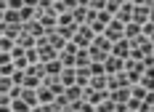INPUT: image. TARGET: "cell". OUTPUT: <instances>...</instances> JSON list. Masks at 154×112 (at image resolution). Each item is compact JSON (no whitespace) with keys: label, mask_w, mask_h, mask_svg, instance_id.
Instances as JSON below:
<instances>
[{"label":"cell","mask_w":154,"mask_h":112,"mask_svg":"<svg viewBox=\"0 0 154 112\" xmlns=\"http://www.w3.org/2000/svg\"><path fill=\"white\" fill-rule=\"evenodd\" d=\"M93 40H96V32H93L91 24H80L75 32V37H72V43H75L77 48H91Z\"/></svg>","instance_id":"1"},{"label":"cell","mask_w":154,"mask_h":112,"mask_svg":"<svg viewBox=\"0 0 154 112\" xmlns=\"http://www.w3.org/2000/svg\"><path fill=\"white\" fill-rule=\"evenodd\" d=\"M104 37H109L112 43L122 40V37H125V24L120 21V19H112V21L106 24V30H104Z\"/></svg>","instance_id":"2"},{"label":"cell","mask_w":154,"mask_h":112,"mask_svg":"<svg viewBox=\"0 0 154 112\" xmlns=\"http://www.w3.org/2000/svg\"><path fill=\"white\" fill-rule=\"evenodd\" d=\"M109 96H112L109 91H93L91 85H88V88H82V99H85V101H91L93 107H98L101 101H106Z\"/></svg>","instance_id":"3"},{"label":"cell","mask_w":154,"mask_h":112,"mask_svg":"<svg viewBox=\"0 0 154 112\" xmlns=\"http://www.w3.org/2000/svg\"><path fill=\"white\" fill-rule=\"evenodd\" d=\"M109 78V91H114V88H130V78H128V72H117V75H106Z\"/></svg>","instance_id":"4"},{"label":"cell","mask_w":154,"mask_h":112,"mask_svg":"<svg viewBox=\"0 0 154 112\" xmlns=\"http://www.w3.org/2000/svg\"><path fill=\"white\" fill-rule=\"evenodd\" d=\"M104 69H106V75H117V72H122V69H125V59L112 56V53H109L106 62H104Z\"/></svg>","instance_id":"5"},{"label":"cell","mask_w":154,"mask_h":112,"mask_svg":"<svg viewBox=\"0 0 154 112\" xmlns=\"http://www.w3.org/2000/svg\"><path fill=\"white\" fill-rule=\"evenodd\" d=\"M130 48H133V43L122 37V40H117V43L112 46V56H120V59H128V56H130Z\"/></svg>","instance_id":"6"},{"label":"cell","mask_w":154,"mask_h":112,"mask_svg":"<svg viewBox=\"0 0 154 112\" xmlns=\"http://www.w3.org/2000/svg\"><path fill=\"white\" fill-rule=\"evenodd\" d=\"M133 48L138 51L141 56H152V53H154V43H152V40H149V37H146V35H141L138 40L133 43Z\"/></svg>","instance_id":"7"},{"label":"cell","mask_w":154,"mask_h":112,"mask_svg":"<svg viewBox=\"0 0 154 112\" xmlns=\"http://www.w3.org/2000/svg\"><path fill=\"white\" fill-rule=\"evenodd\" d=\"M37 53H40V64H48V62H53V59H59L61 51H56L53 46H37Z\"/></svg>","instance_id":"8"},{"label":"cell","mask_w":154,"mask_h":112,"mask_svg":"<svg viewBox=\"0 0 154 112\" xmlns=\"http://www.w3.org/2000/svg\"><path fill=\"white\" fill-rule=\"evenodd\" d=\"M72 16H75L77 24H88L91 16H93V11H91V5H77L75 11H72Z\"/></svg>","instance_id":"9"},{"label":"cell","mask_w":154,"mask_h":112,"mask_svg":"<svg viewBox=\"0 0 154 112\" xmlns=\"http://www.w3.org/2000/svg\"><path fill=\"white\" fill-rule=\"evenodd\" d=\"M0 35H5V37H11V40H19V37L24 35V24H3Z\"/></svg>","instance_id":"10"},{"label":"cell","mask_w":154,"mask_h":112,"mask_svg":"<svg viewBox=\"0 0 154 112\" xmlns=\"http://www.w3.org/2000/svg\"><path fill=\"white\" fill-rule=\"evenodd\" d=\"M75 69H77V83H75V85H80V88H88V85H91V78H93L91 67H75Z\"/></svg>","instance_id":"11"},{"label":"cell","mask_w":154,"mask_h":112,"mask_svg":"<svg viewBox=\"0 0 154 112\" xmlns=\"http://www.w3.org/2000/svg\"><path fill=\"white\" fill-rule=\"evenodd\" d=\"M141 35H143V27L136 24V21H130V24H125V40H130V43H136Z\"/></svg>","instance_id":"12"},{"label":"cell","mask_w":154,"mask_h":112,"mask_svg":"<svg viewBox=\"0 0 154 112\" xmlns=\"http://www.w3.org/2000/svg\"><path fill=\"white\" fill-rule=\"evenodd\" d=\"M24 32H29V35H35V37H43V35H45V27H43L40 19H32V21L24 24Z\"/></svg>","instance_id":"13"},{"label":"cell","mask_w":154,"mask_h":112,"mask_svg":"<svg viewBox=\"0 0 154 112\" xmlns=\"http://www.w3.org/2000/svg\"><path fill=\"white\" fill-rule=\"evenodd\" d=\"M61 72H64L61 59H53V62L45 64V78H61Z\"/></svg>","instance_id":"14"},{"label":"cell","mask_w":154,"mask_h":112,"mask_svg":"<svg viewBox=\"0 0 154 112\" xmlns=\"http://www.w3.org/2000/svg\"><path fill=\"white\" fill-rule=\"evenodd\" d=\"M133 8H136L133 3H122V8L117 11V16H114V19H120L122 24H130V21H133Z\"/></svg>","instance_id":"15"},{"label":"cell","mask_w":154,"mask_h":112,"mask_svg":"<svg viewBox=\"0 0 154 112\" xmlns=\"http://www.w3.org/2000/svg\"><path fill=\"white\" fill-rule=\"evenodd\" d=\"M21 99L29 104L32 110H35V107H40V99H37V88H27V85H24V91H21Z\"/></svg>","instance_id":"16"},{"label":"cell","mask_w":154,"mask_h":112,"mask_svg":"<svg viewBox=\"0 0 154 112\" xmlns=\"http://www.w3.org/2000/svg\"><path fill=\"white\" fill-rule=\"evenodd\" d=\"M37 99H40V104H53V101H56V94L43 83V85L37 88Z\"/></svg>","instance_id":"17"},{"label":"cell","mask_w":154,"mask_h":112,"mask_svg":"<svg viewBox=\"0 0 154 112\" xmlns=\"http://www.w3.org/2000/svg\"><path fill=\"white\" fill-rule=\"evenodd\" d=\"M45 35H48V43L56 48V51H64V48H66V43H69V40H64L56 30H53V32H45Z\"/></svg>","instance_id":"18"},{"label":"cell","mask_w":154,"mask_h":112,"mask_svg":"<svg viewBox=\"0 0 154 112\" xmlns=\"http://www.w3.org/2000/svg\"><path fill=\"white\" fill-rule=\"evenodd\" d=\"M133 21L143 27V24L149 21V8H146V5H136V8H133Z\"/></svg>","instance_id":"19"},{"label":"cell","mask_w":154,"mask_h":112,"mask_svg":"<svg viewBox=\"0 0 154 112\" xmlns=\"http://www.w3.org/2000/svg\"><path fill=\"white\" fill-rule=\"evenodd\" d=\"M0 19H3V24H24V21H21V14H19V11H11V8H5Z\"/></svg>","instance_id":"20"},{"label":"cell","mask_w":154,"mask_h":112,"mask_svg":"<svg viewBox=\"0 0 154 112\" xmlns=\"http://www.w3.org/2000/svg\"><path fill=\"white\" fill-rule=\"evenodd\" d=\"M61 83L66 85V88L77 83V69H75V67H64V72H61Z\"/></svg>","instance_id":"21"},{"label":"cell","mask_w":154,"mask_h":112,"mask_svg":"<svg viewBox=\"0 0 154 112\" xmlns=\"http://www.w3.org/2000/svg\"><path fill=\"white\" fill-rule=\"evenodd\" d=\"M16 46L27 48V51H29V48H37V37H35V35H29V32H24V35L16 40Z\"/></svg>","instance_id":"22"},{"label":"cell","mask_w":154,"mask_h":112,"mask_svg":"<svg viewBox=\"0 0 154 112\" xmlns=\"http://www.w3.org/2000/svg\"><path fill=\"white\" fill-rule=\"evenodd\" d=\"M93 46L98 48V51H104V53H112V46H114V43H112L109 37H104V35H96V40H93Z\"/></svg>","instance_id":"23"},{"label":"cell","mask_w":154,"mask_h":112,"mask_svg":"<svg viewBox=\"0 0 154 112\" xmlns=\"http://www.w3.org/2000/svg\"><path fill=\"white\" fill-rule=\"evenodd\" d=\"M75 67H91V51H88V48H80V51H77Z\"/></svg>","instance_id":"24"},{"label":"cell","mask_w":154,"mask_h":112,"mask_svg":"<svg viewBox=\"0 0 154 112\" xmlns=\"http://www.w3.org/2000/svg\"><path fill=\"white\" fill-rule=\"evenodd\" d=\"M109 94H112V101H128L130 99V88H114Z\"/></svg>","instance_id":"25"},{"label":"cell","mask_w":154,"mask_h":112,"mask_svg":"<svg viewBox=\"0 0 154 112\" xmlns=\"http://www.w3.org/2000/svg\"><path fill=\"white\" fill-rule=\"evenodd\" d=\"M64 96H66L69 104H72V101H77V99H82V88H80V85H69V88L64 91Z\"/></svg>","instance_id":"26"},{"label":"cell","mask_w":154,"mask_h":112,"mask_svg":"<svg viewBox=\"0 0 154 112\" xmlns=\"http://www.w3.org/2000/svg\"><path fill=\"white\" fill-rule=\"evenodd\" d=\"M14 48H16V40L5 37V35H0V53H11Z\"/></svg>","instance_id":"27"},{"label":"cell","mask_w":154,"mask_h":112,"mask_svg":"<svg viewBox=\"0 0 154 112\" xmlns=\"http://www.w3.org/2000/svg\"><path fill=\"white\" fill-rule=\"evenodd\" d=\"M59 27H80V24L75 21V16L69 11V14H59Z\"/></svg>","instance_id":"28"},{"label":"cell","mask_w":154,"mask_h":112,"mask_svg":"<svg viewBox=\"0 0 154 112\" xmlns=\"http://www.w3.org/2000/svg\"><path fill=\"white\" fill-rule=\"evenodd\" d=\"M88 51H91V62H98V64H104V62H106V56H109V53H104V51H98L96 46H91Z\"/></svg>","instance_id":"29"},{"label":"cell","mask_w":154,"mask_h":112,"mask_svg":"<svg viewBox=\"0 0 154 112\" xmlns=\"http://www.w3.org/2000/svg\"><path fill=\"white\" fill-rule=\"evenodd\" d=\"M11 110L14 112H32V107L24 101V99H14V101H11Z\"/></svg>","instance_id":"30"},{"label":"cell","mask_w":154,"mask_h":112,"mask_svg":"<svg viewBox=\"0 0 154 112\" xmlns=\"http://www.w3.org/2000/svg\"><path fill=\"white\" fill-rule=\"evenodd\" d=\"M14 72H16V64L14 62H3L0 64V75H3V78H11Z\"/></svg>","instance_id":"31"},{"label":"cell","mask_w":154,"mask_h":112,"mask_svg":"<svg viewBox=\"0 0 154 112\" xmlns=\"http://www.w3.org/2000/svg\"><path fill=\"white\" fill-rule=\"evenodd\" d=\"M14 85H16V83H14V78H3V75H0V94H8V91H11Z\"/></svg>","instance_id":"32"},{"label":"cell","mask_w":154,"mask_h":112,"mask_svg":"<svg viewBox=\"0 0 154 112\" xmlns=\"http://www.w3.org/2000/svg\"><path fill=\"white\" fill-rule=\"evenodd\" d=\"M59 35H61L64 40H72V37H75V32H77V27H59Z\"/></svg>","instance_id":"33"},{"label":"cell","mask_w":154,"mask_h":112,"mask_svg":"<svg viewBox=\"0 0 154 112\" xmlns=\"http://www.w3.org/2000/svg\"><path fill=\"white\" fill-rule=\"evenodd\" d=\"M122 3H125V0H106V11L117 16V11L122 8Z\"/></svg>","instance_id":"34"},{"label":"cell","mask_w":154,"mask_h":112,"mask_svg":"<svg viewBox=\"0 0 154 112\" xmlns=\"http://www.w3.org/2000/svg\"><path fill=\"white\" fill-rule=\"evenodd\" d=\"M96 112H114V101H112V96H109L106 101H101V104L96 107Z\"/></svg>","instance_id":"35"},{"label":"cell","mask_w":154,"mask_h":112,"mask_svg":"<svg viewBox=\"0 0 154 112\" xmlns=\"http://www.w3.org/2000/svg\"><path fill=\"white\" fill-rule=\"evenodd\" d=\"M96 19H98L101 24H109V21L114 19V14H109V11H96Z\"/></svg>","instance_id":"36"},{"label":"cell","mask_w":154,"mask_h":112,"mask_svg":"<svg viewBox=\"0 0 154 112\" xmlns=\"http://www.w3.org/2000/svg\"><path fill=\"white\" fill-rule=\"evenodd\" d=\"M14 64H16V69H27V67H29V59H27V53H24V56H19V59H14Z\"/></svg>","instance_id":"37"},{"label":"cell","mask_w":154,"mask_h":112,"mask_svg":"<svg viewBox=\"0 0 154 112\" xmlns=\"http://www.w3.org/2000/svg\"><path fill=\"white\" fill-rule=\"evenodd\" d=\"M143 35L154 43V21H146V24H143Z\"/></svg>","instance_id":"38"},{"label":"cell","mask_w":154,"mask_h":112,"mask_svg":"<svg viewBox=\"0 0 154 112\" xmlns=\"http://www.w3.org/2000/svg\"><path fill=\"white\" fill-rule=\"evenodd\" d=\"M91 11H106V0H91Z\"/></svg>","instance_id":"39"},{"label":"cell","mask_w":154,"mask_h":112,"mask_svg":"<svg viewBox=\"0 0 154 112\" xmlns=\"http://www.w3.org/2000/svg\"><path fill=\"white\" fill-rule=\"evenodd\" d=\"M91 72H93V75H106L104 64H98V62H91Z\"/></svg>","instance_id":"40"},{"label":"cell","mask_w":154,"mask_h":112,"mask_svg":"<svg viewBox=\"0 0 154 112\" xmlns=\"http://www.w3.org/2000/svg\"><path fill=\"white\" fill-rule=\"evenodd\" d=\"M21 91H24V85H14V88L8 91V96H11V101H14V99H21Z\"/></svg>","instance_id":"41"},{"label":"cell","mask_w":154,"mask_h":112,"mask_svg":"<svg viewBox=\"0 0 154 112\" xmlns=\"http://www.w3.org/2000/svg\"><path fill=\"white\" fill-rule=\"evenodd\" d=\"M128 101H114V112H128Z\"/></svg>","instance_id":"42"},{"label":"cell","mask_w":154,"mask_h":112,"mask_svg":"<svg viewBox=\"0 0 154 112\" xmlns=\"http://www.w3.org/2000/svg\"><path fill=\"white\" fill-rule=\"evenodd\" d=\"M128 107H130V110H138V107H141V99H133V96H130V99H128Z\"/></svg>","instance_id":"43"},{"label":"cell","mask_w":154,"mask_h":112,"mask_svg":"<svg viewBox=\"0 0 154 112\" xmlns=\"http://www.w3.org/2000/svg\"><path fill=\"white\" fill-rule=\"evenodd\" d=\"M141 62H143V67H146V69H149V67H154V56H143V59H141Z\"/></svg>","instance_id":"44"},{"label":"cell","mask_w":154,"mask_h":112,"mask_svg":"<svg viewBox=\"0 0 154 112\" xmlns=\"http://www.w3.org/2000/svg\"><path fill=\"white\" fill-rule=\"evenodd\" d=\"M43 112H61L56 104H43Z\"/></svg>","instance_id":"45"},{"label":"cell","mask_w":154,"mask_h":112,"mask_svg":"<svg viewBox=\"0 0 154 112\" xmlns=\"http://www.w3.org/2000/svg\"><path fill=\"white\" fill-rule=\"evenodd\" d=\"M37 3L40 0H24V5H32V8H37Z\"/></svg>","instance_id":"46"},{"label":"cell","mask_w":154,"mask_h":112,"mask_svg":"<svg viewBox=\"0 0 154 112\" xmlns=\"http://www.w3.org/2000/svg\"><path fill=\"white\" fill-rule=\"evenodd\" d=\"M149 21H154V3L149 5Z\"/></svg>","instance_id":"47"},{"label":"cell","mask_w":154,"mask_h":112,"mask_svg":"<svg viewBox=\"0 0 154 112\" xmlns=\"http://www.w3.org/2000/svg\"><path fill=\"white\" fill-rule=\"evenodd\" d=\"M77 5H91V0H77Z\"/></svg>","instance_id":"48"},{"label":"cell","mask_w":154,"mask_h":112,"mask_svg":"<svg viewBox=\"0 0 154 112\" xmlns=\"http://www.w3.org/2000/svg\"><path fill=\"white\" fill-rule=\"evenodd\" d=\"M32 112H43V104H40V107H35V110H32Z\"/></svg>","instance_id":"49"},{"label":"cell","mask_w":154,"mask_h":112,"mask_svg":"<svg viewBox=\"0 0 154 112\" xmlns=\"http://www.w3.org/2000/svg\"><path fill=\"white\" fill-rule=\"evenodd\" d=\"M128 112H138V110H128Z\"/></svg>","instance_id":"50"},{"label":"cell","mask_w":154,"mask_h":112,"mask_svg":"<svg viewBox=\"0 0 154 112\" xmlns=\"http://www.w3.org/2000/svg\"><path fill=\"white\" fill-rule=\"evenodd\" d=\"M125 3H133V0H125Z\"/></svg>","instance_id":"51"},{"label":"cell","mask_w":154,"mask_h":112,"mask_svg":"<svg viewBox=\"0 0 154 112\" xmlns=\"http://www.w3.org/2000/svg\"><path fill=\"white\" fill-rule=\"evenodd\" d=\"M152 112H154V104H152Z\"/></svg>","instance_id":"52"}]
</instances>
